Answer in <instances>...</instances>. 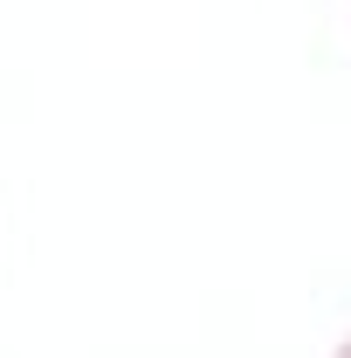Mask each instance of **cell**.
<instances>
[{
    "label": "cell",
    "instance_id": "6da1fadb",
    "mask_svg": "<svg viewBox=\"0 0 351 358\" xmlns=\"http://www.w3.org/2000/svg\"><path fill=\"white\" fill-rule=\"evenodd\" d=\"M338 358H351V338H345V345H338Z\"/></svg>",
    "mask_w": 351,
    "mask_h": 358
}]
</instances>
